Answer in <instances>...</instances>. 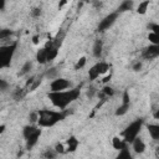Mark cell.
Segmentation results:
<instances>
[{"label": "cell", "instance_id": "cell-1", "mask_svg": "<svg viewBox=\"0 0 159 159\" xmlns=\"http://www.w3.org/2000/svg\"><path fill=\"white\" fill-rule=\"evenodd\" d=\"M80 93H81L80 87H76L72 89H63L56 92L50 91L47 97L55 107H57L58 109H65L68 104H71L73 101H76L80 97Z\"/></svg>", "mask_w": 159, "mask_h": 159}, {"label": "cell", "instance_id": "cell-2", "mask_svg": "<svg viewBox=\"0 0 159 159\" xmlns=\"http://www.w3.org/2000/svg\"><path fill=\"white\" fill-rule=\"evenodd\" d=\"M39 112V119H37V125L43 127V128H50L57 124L58 122L63 120L66 118V112L65 109L60 111H50V109H40Z\"/></svg>", "mask_w": 159, "mask_h": 159}, {"label": "cell", "instance_id": "cell-3", "mask_svg": "<svg viewBox=\"0 0 159 159\" xmlns=\"http://www.w3.org/2000/svg\"><path fill=\"white\" fill-rule=\"evenodd\" d=\"M142 127H143V119H142V118H137L135 120H133V122L123 130V133H122L124 142H127L128 144H130V143L133 142V139L139 134Z\"/></svg>", "mask_w": 159, "mask_h": 159}, {"label": "cell", "instance_id": "cell-4", "mask_svg": "<svg viewBox=\"0 0 159 159\" xmlns=\"http://www.w3.org/2000/svg\"><path fill=\"white\" fill-rule=\"evenodd\" d=\"M16 47H17L16 42H12L10 45H5V46L0 47V68H6L10 66Z\"/></svg>", "mask_w": 159, "mask_h": 159}, {"label": "cell", "instance_id": "cell-5", "mask_svg": "<svg viewBox=\"0 0 159 159\" xmlns=\"http://www.w3.org/2000/svg\"><path fill=\"white\" fill-rule=\"evenodd\" d=\"M108 70H109V65H108L107 62L101 61V62L96 63V65L92 66V67L89 68V71H88V78H89V81H94V80H97L101 75L106 73Z\"/></svg>", "mask_w": 159, "mask_h": 159}, {"label": "cell", "instance_id": "cell-6", "mask_svg": "<svg viewBox=\"0 0 159 159\" xmlns=\"http://www.w3.org/2000/svg\"><path fill=\"white\" fill-rule=\"evenodd\" d=\"M118 15H119V14H118L117 11H114V12L108 14L106 17H103V19L101 20L99 25H98V31H99V32H103V31L108 30V29L116 22V20L118 19Z\"/></svg>", "mask_w": 159, "mask_h": 159}, {"label": "cell", "instance_id": "cell-7", "mask_svg": "<svg viewBox=\"0 0 159 159\" xmlns=\"http://www.w3.org/2000/svg\"><path fill=\"white\" fill-rule=\"evenodd\" d=\"M70 86H71L70 81L66 80V78H61V77H56V78H53V81L50 83V88H51L52 92L67 89Z\"/></svg>", "mask_w": 159, "mask_h": 159}, {"label": "cell", "instance_id": "cell-8", "mask_svg": "<svg viewBox=\"0 0 159 159\" xmlns=\"http://www.w3.org/2000/svg\"><path fill=\"white\" fill-rule=\"evenodd\" d=\"M129 106H130V98H129V92L125 89L123 92V96H122V104L116 109V116H123L128 112L129 109Z\"/></svg>", "mask_w": 159, "mask_h": 159}, {"label": "cell", "instance_id": "cell-9", "mask_svg": "<svg viewBox=\"0 0 159 159\" xmlns=\"http://www.w3.org/2000/svg\"><path fill=\"white\" fill-rule=\"evenodd\" d=\"M159 56V45H149L142 51V57L144 60H153Z\"/></svg>", "mask_w": 159, "mask_h": 159}, {"label": "cell", "instance_id": "cell-10", "mask_svg": "<svg viewBox=\"0 0 159 159\" xmlns=\"http://www.w3.org/2000/svg\"><path fill=\"white\" fill-rule=\"evenodd\" d=\"M41 133H42V130L40 129V127H37V129L34 133H31L27 138H25V140H26V149H32L34 148V145L39 142V139L41 137Z\"/></svg>", "mask_w": 159, "mask_h": 159}, {"label": "cell", "instance_id": "cell-11", "mask_svg": "<svg viewBox=\"0 0 159 159\" xmlns=\"http://www.w3.org/2000/svg\"><path fill=\"white\" fill-rule=\"evenodd\" d=\"M130 144H132V148H133L134 153H137V154H142V153L145 150V143H144V140H143L140 137H138V135L133 139V142H132Z\"/></svg>", "mask_w": 159, "mask_h": 159}, {"label": "cell", "instance_id": "cell-12", "mask_svg": "<svg viewBox=\"0 0 159 159\" xmlns=\"http://www.w3.org/2000/svg\"><path fill=\"white\" fill-rule=\"evenodd\" d=\"M66 144H67V148H66V152H70V153H73V152H76V149L78 148V144H80V142H78V139L76 138V137H73V135H71L68 139H67V142H66Z\"/></svg>", "mask_w": 159, "mask_h": 159}, {"label": "cell", "instance_id": "cell-13", "mask_svg": "<svg viewBox=\"0 0 159 159\" xmlns=\"http://www.w3.org/2000/svg\"><path fill=\"white\" fill-rule=\"evenodd\" d=\"M92 52H93V56L99 58L102 56V52H103V41L102 40H96L94 43H93V47H92Z\"/></svg>", "mask_w": 159, "mask_h": 159}, {"label": "cell", "instance_id": "cell-14", "mask_svg": "<svg viewBox=\"0 0 159 159\" xmlns=\"http://www.w3.org/2000/svg\"><path fill=\"white\" fill-rule=\"evenodd\" d=\"M133 9V0H123L120 2V5L118 6L117 9V12L120 14V12H125V11H130Z\"/></svg>", "mask_w": 159, "mask_h": 159}, {"label": "cell", "instance_id": "cell-15", "mask_svg": "<svg viewBox=\"0 0 159 159\" xmlns=\"http://www.w3.org/2000/svg\"><path fill=\"white\" fill-rule=\"evenodd\" d=\"M36 61L40 63V65H45L47 62V52L45 50V47L40 48L37 52H36Z\"/></svg>", "mask_w": 159, "mask_h": 159}, {"label": "cell", "instance_id": "cell-16", "mask_svg": "<svg viewBox=\"0 0 159 159\" xmlns=\"http://www.w3.org/2000/svg\"><path fill=\"white\" fill-rule=\"evenodd\" d=\"M147 128H148V132H149L150 137L154 140H158L159 139V125L158 124H148Z\"/></svg>", "mask_w": 159, "mask_h": 159}, {"label": "cell", "instance_id": "cell-17", "mask_svg": "<svg viewBox=\"0 0 159 159\" xmlns=\"http://www.w3.org/2000/svg\"><path fill=\"white\" fill-rule=\"evenodd\" d=\"M128 143L127 142H124V139H122V138H119V137H114L113 139H112V147L116 149V150H119V149H122L124 145H127Z\"/></svg>", "mask_w": 159, "mask_h": 159}, {"label": "cell", "instance_id": "cell-18", "mask_svg": "<svg viewBox=\"0 0 159 159\" xmlns=\"http://www.w3.org/2000/svg\"><path fill=\"white\" fill-rule=\"evenodd\" d=\"M118 152H119L118 155H117L118 159H132V154H130V152H129V149H128V144L124 145V147H123L122 149H119Z\"/></svg>", "mask_w": 159, "mask_h": 159}, {"label": "cell", "instance_id": "cell-19", "mask_svg": "<svg viewBox=\"0 0 159 159\" xmlns=\"http://www.w3.org/2000/svg\"><path fill=\"white\" fill-rule=\"evenodd\" d=\"M149 4H150L149 0H143L142 2H139L138 7H137V12H138L139 15H144V14H147L148 7H149Z\"/></svg>", "mask_w": 159, "mask_h": 159}, {"label": "cell", "instance_id": "cell-20", "mask_svg": "<svg viewBox=\"0 0 159 159\" xmlns=\"http://www.w3.org/2000/svg\"><path fill=\"white\" fill-rule=\"evenodd\" d=\"M113 93H114V89H113L111 86H104V87L101 89V92L98 93V96H101V97H103V98H107V97L113 96Z\"/></svg>", "mask_w": 159, "mask_h": 159}, {"label": "cell", "instance_id": "cell-21", "mask_svg": "<svg viewBox=\"0 0 159 159\" xmlns=\"http://www.w3.org/2000/svg\"><path fill=\"white\" fill-rule=\"evenodd\" d=\"M31 68H32V62H31V61H26V62L22 65V67H21V70H20V72H19V76H25L26 73H29V72L31 71Z\"/></svg>", "mask_w": 159, "mask_h": 159}, {"label": "cell", "instance_id": "cell-22", "mask_svg": "<svg viewBox=\"0 0 159 159\" xmlns=\"http://www.w3.org/2000/svg\"><path fill=\"white\" fill-rule=\"evenodd\" d=\"M148 40L150 41L152 45H159V34L149 32V35H148Z\"/></svg>", "mask_w": 159, "mask_h": 159}, {"label": "cell", "instance_id": "cell-23", "mask_svg": "<svg viewBox=\"0 0 159 159\" xmlns=\"http://www.w3.org/2000/svg\"><path fill=\"white\" fill-rule=\"evenodd\" d=\"M45 77H46V78H50V80L56 78V77H57V70H56L55 67L48 68V70L45 72Z\"/></svg>", "mask_w": 159, "mask_h": 159}, {"label": "cell", "instance_id": "cell-24", "mask_svg": "<svg viewBox=\"0 0 159 159\" xmlns=\"http://www.w3.org/2000/svg\"><path fill=\"white\" fill-rule=\"evenodd\" d=\"M12 35V30L10 29H0V40H6Z\"/></svg>", "mask_w": 159, "mask_h": 159}, {"label": "cell", "instance_id": "cell-25", "mask_svg": "<svg viewBox=\"0 0 159 159\" xmlns=\"http://www.w3.org/2000/svg\"><path fill=\"white\" fill-rule=\"evenodd\" d=\"M86 62H87L86 57H80V58L77 60L76 65H75V70H81V68H83L84 65H86Z\"/></svg>", "mask_w": 159, "mask_h": 159}, {"label": "cell", "instance_id": "cell-26", "mask_svg": "<svg viewBox=\"0 0 159 159\" xmlns=\"http://www.w3.org/2000/svg\"><path fill=\"white\" fill-rule=\"evenodd\" d=\"M56 155H57V153H56L55 149H47L43 153V157L45 158H48V159H53V158H56Z\"/></svg>", "mask_w": 159, "mask_h": 159}, {"label": "cell", "instance_id": "cell-27", "mask_svg": "<svg viewBox=\"0 0 159 159\" xmlns=\"http://www.w3.org/2000/svg\"><path fill=\"white\" fill-rule=\"evenodd\" d=\"M37 119H39V112H31L29 114V120H30L31 124L37 123Z\"/></svg>", "mask_w": 159, "mask_h": 159}, {"label": "cell", "instance_id": "cell-28", "mask_svg": "<svg viewBox=\"0 0 159 159\" xmlns=\"http://www.w3.org/2000/svg\"><path fill=\"white\" fill-rule=\"evenodd\" d=\"M30 14L32 17H40V15L42 14V10H41V7H32Z\"/></svg>", "mask_w": 159, "mask_h": 159}, {"label": "cell", "instance_id": "cell-29", "mask_svg": "<svg viewBox=\"0 0 159 159\" xmlns=\"http://www.w3.org/2000/svg\"><path fill=\"white\" fill-rule=\"evenodd\" d=\"M152 32H155V34H159V25L158 24H155V22H150V24H148V26H147Z\"/></svg>", "mask_w": 159, "mask_h": 159}, {"label": "cell", "instance_id": "cell-30", "mask_svg": "<svg viewBox=\"0 0 159 159\" xmlns=\"http://www.w3.org/2000/svg\"><path fill=\"white\" fill-rule=\"evenodd\" d=\"M55 150H56L57 154H63V153H66V149H65V147H63L62 143H57V144L55 145Z\"/></svg>", "mask_w": 159, "mask_h": 159}, {"label": "cell", "instance_id": "cell-31", "mask_svg": "<svg viewBox=\"0 0 159 159\" xmlns=\"http://www.w3.org/2000/svg\"><path fill=\"white\" fill-rule=\"evenodd\" d=\"M9 88V83L5 81V80H2V78H0V91H6Z\"/></svg>", "mask_w": 159, "mask_h": 159}, {"label": "cell", "instance_id": "cell-32", "mask_svg": "<svg viewBox=\"0 0 159 159\" xmlns=\"http://www.w3.org/2000/svg\"><path fill=\"white\" fill-rule=\"evenodd\" d=\"M31 84H32V86H30V91H35V89L41 84V80H36V78H35Z\"/></svg>", "mask_w": 159, "mask_h": 159}, {"label": "cell", "instance_id": "cell-33", "mask_svg": "<svg viewBox=\"0 0 159 159\" xmlns=\"http://www.w3.org/2000/svg\"><path fill=\"white\" fill-rule=\"evenodd\" d=\"M132 70H133V71H135V72L140 71V70H142V62H140V61L134 62V63H133V66H132Z\"/></svg>", "mask_w": 159, "mask_h": 159}, {"label": "cell", "instance_id": "cell-34", "mask_svg": "<svg viewBox=\"0 0 159 159\" xmlns=\"http://www.w3.org/2000/svg\"><path fill=\"white\" fill-rule=\"evenodd\" d=\"M94 93H96V89H94L93 87H91V88L88 89V92H87V96L91 98V97H93V94H94Z\"/></svg>", "mask_w": 159, "mask_h": 159}, {"label": "cell", "instance_id": "cell-35", "mask_svg": "<svg viewBox=\"0 0 159 159\" xmlns=\"http://www.w3.org/2000/svg\"><path fill=\"white\" fill-rule=\"evenodd\" d=\"M93 6H94L96 9H99V7H102V2L98 1V0H96V1H93Z\"/></svg>", "mask_w": 159, "mask_h": 159}, {"label": "cell", "instance_id": "cell-36", "mask_svg": "<svg viewBox=\"0 0 159 159\" xmlns=\"http://www.w3.org/2000/svg\"><path fill=\"white\" fill-rule=\"evenodd\" d=\"M5 5H6V0H0V11L5 9Z\"/></svg>", "mask_w": 159, "mask_h": 159}, {"label": "cell", "instance_id": "cell-37", "mask_svg": "<svg viewBox=\"0 0 159 159\" xmlns=\"http://www.w3.org/2000/svg\"><path fill=\"white\" fill-rule=\"evenodd\" d=\"M67 1H68V0H61V1L58 2V9H61V7H63V6H65V5L67 4Z\"/></svg>", "mask_w": 159, "mask_h": 159}, {"label": "cell", "instance_id": "cell-38", "mask_svg": "<svg viewBox=\"0 0 159 159\" xmlns=\"http://www.w3.org/2000/svg\"><path fill=\"white\" fill-rule=\"evenodd\" d=\"M39 39H40V36H39V35H35V36L32 37V42H34L35 45H37V43H39Z\"/></svg>", "mask_w": 159, "mask_h": 159}, {"label": "cell", "instance_id": "cell-39", "mask_svg": "<svg viewBox=\"0 0 159 159\" xmlns=\"http://www.w3.org/2000/svg\"><path fill=\"white\" fill-rule=\"evenodd\" d=\"M111 77H112V75H109V76H107V77H104L103 78V83H107L109 80H111Z\"/></svg>", "mask_w": 159, "mask_h": 159}, {"label": "cell", "instance_id": "cell-40", "mask_svg": "<svg viewBox=\"0 0 159 159\" xmlns=\"http://www.w3.org/2000/svg\"><path fill=\"white\" fill-rule=\"evenodd\" d=\"M154 118H155V119H158V118H159V109H157V111H155V113H154Z\"/></svg>", "mask_w": 159, "mask_h": 159}, {"label": "cell", "instance_id": "cell-41", "mask_svg": "<svg viewBox=\"0 0 159 159\" xmlns=\"http://www.w3.org/2000/svg\"><path fill=\"white\" fill-rule=\"evenodd\" d=\"M4 130H5V125H4V124H1V125H0V134H1Z\"/></svg>", "mask_w": 159, "mask_h": 159}, {"label": "cell", "instance_id": "cell-42", "mask_svg": "<svg viewBox=\"0 0 159 159\" xmlns=\"http://www.w3.org/2000/svg\"><path fill=\"white\" fill-rule=\"evenodd\" d=\"M87 1H89V0H81V2H87Z\"/></svg>", "mask_w": 159, "mask_h": 159}]
</instances>
